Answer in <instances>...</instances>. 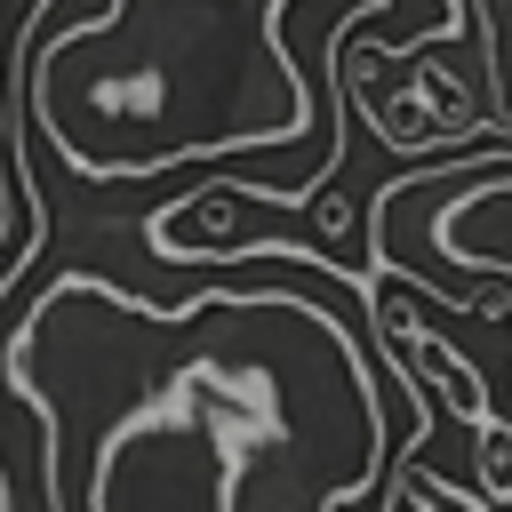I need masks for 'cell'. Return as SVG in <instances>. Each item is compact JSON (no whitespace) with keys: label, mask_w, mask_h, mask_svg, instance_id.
<instances>
[{"label":"cell","mask_w":512,"mask_h":512,"mask_svg":"<svg viewBox=\"0 0 512 512\" xmlns=\"http://www.w3.org/2000/svg\"><path fill=\"white\" fill-rule=\"evenodd\" d=\"M472 464H480V496H488L496 512H512V424H504V416L472 424Z\"/></svg>","instance_id":"7a4b0ae2"},{"label":"cell","mask_w":512,"mask_h":512,"mask_svg":"<svg viewBox=\"0 0 512 512\" xmlns=\"http://www.w3.org/2000/svg\"><path fill=\"white\" fill-rule=\"evenodd\" d=\"M8 392L48 512H352L400 464L368 360L304 296L152 312L56 280L8 336Z\"/></svg>","instance_id":"6da1fadb"}]
</instances>
